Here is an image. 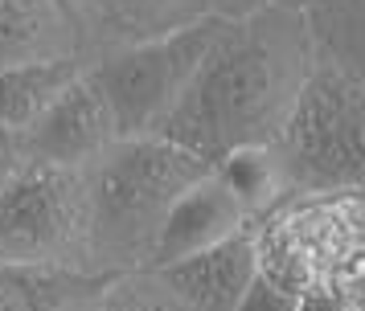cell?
Returning <instances> with one entry per match:
<instances>
[{
    "instance_id": "14",
    "label": "cell",
    "mask_w": 365,
    "mask_h": 311,
    "mask_svg": "<svg viewBox=\"0 0 365 311\" xmlns=\"http://www.w3.org/2000/svg\"><path fill=\"white\" fill-rule=\"evenodd\" d=\"M99 311H189L173 295H156L148 287H115L99 303Z\"/></svg>"
},
{
    "instance_id": "8",
    "label": "cell",
    "mask_w": 365,
    "mask_h": 311,
    "mask_svg": "<svg viewBox=\"0 0 365 311\" xmlns=\"http://www.w3.org/2000/svg\"><path fill=\"white\" fill-rule=\"evenodd\" d=\"M242 221H247V213L238 209V201L205 172L165 213V221H160V229L148 246V262L156 270H165V266L189 258L197 250H210V246L242 233Z\"/></svg>"
},
{
    "instance_id": "2",
    "label": "cell",
    "mask_w": 365,
    "mask_h": 311,
    "mask_svg": "<svg viewBox=\"0 0 365 311\" xmlns=\"http://www.w3.org/2000/svg\"><path fill=\"white\" fill-rule=\"evenodd\" d=\"M205 172H210L205 160L160 135L115 139L99 156V172L86 184V213L99 246L119 254L144 246L148 254L173 201L185 189H193Z\"/></svg>"
},
{
    "instance_id": "18",
    "label": "cell",
    "mask_w": 365,
    "mask_h": 311,
    "mask_svg": "<svg viewBox=\"0 0 365 311\" xmlns=\"http://www.w3.org/2000/svg\"><path fill=\"white\" fill-rule=\"evenodd\" d=\"M296 311H357L353 299H324V295H299Z\"/></svg>"
},
{
    "instance_id": "1",
    "label": "cell",
    "mask_w": 365,
    "mask_h": 311,
    "mask_svg": "<svg viewBox=\"0 0 365 311\" xmlns=\"http://www.w3.org/2000/svg\"><path fill=\"white\" fill-rule=\"evenodd\" d=\"M308 78V29L287 9L226 21L156 135L214 164L234 147L271 144Z\"/></svg>"
},
{
    "instance_id": "5",
    "label": "cell",
    "mask_w": 365,
    "mask_h": 311,
    "mask_svg": "<svg viewBox=\"0 0 365 311\" xmlns=\"http://www.w3.org/2000/svg\"><path fill=\"white\" fill-rule=\"evenodd\" d=\"M86 226V184L74 168L29 160L0 189V262L58 266Z\"/></svg>"
},
{
    "instance_id": "11",
    "label": "cell",
    "mask_w": 365,
    "mask_h": 311,
    "mask_svg": "<svg viewBox=\"0 0 365 311\" xmlns=\"http://www.w3.org/2000/svg\"><path fill=\"white\" fill-rule=\"evenodd\" d=\"M111 275H78L66 266H13L0 262V311H62L83 291L107 287Z\"/></svg>"
},
{
    "instance_id": "16",
    "label": "cell",
    "mask_w": 365,
    "mask_h": 311,
    "mask_svg": "<svg viewBox=\"0 0 365 311\" xmlns=\"http://www.w3.org/2000/svg\"><path fill=\"white\" fill-rule=\"evenodd\" d=\"M25 164H29V144H25V135L0 127V189L17 176Z\"/></svg>"
},
{
    "instance_id": "3",
    "label": "cell",
    "mask_w": 365,
    "mask_h": 311,
    "mask_svg": "<svg viewBox=\"0 0 365 311\" xmlns=\"http://www.w3.org/2000/svg\"><path fill=\"white\" fill-rule=\"evenodd\" d=\"M283 172L320 193H357L365 172V86L361 70L320 62L308 70L279 127Z\"/></svg>"
},
{
    "instance_id": "6",
    "label": "cell",
    "mask_w": 365,
    "mask_h": 311,
    "mask_svg": "<svg viewBox=\"0 0 365 311\" xmlns=\"http://www.w3.org/2000/svg\"><path fill=\"white\" fill-rule=\"evenodd\" d=\"M115 119L103 102L99 86L91 74H78L62 95L41 111L34 127L25 131L29 144V160L58 164V168H83L86 160H99L107 147L115 144Z\"/></svg>"
},
{
    "instance_id": "9",
    "label": "cell",
    "mask_w": 365,
    "mask_h": 311,
    "mask_svg": "<svg viewBox=\"0 0 365 311\" xmlns=\"http://www.w3.org/2000/svg\"><path fill=\"white\" fill-rule=\"evenodd\" d=\"M74 29L50 0H0V70L74 53Z\"/></svg>"
},
{
    "instance_id": "15",
    "label": "cell",
    "mask_w": 365,
    "mask_h": 311,
    "mask_svg": "<svg viewBox=\"0 0 365 311\" xmlns=\"http://www.w3.org/2000/svg\"><path fill=\"white\" fill-rule=\"evenodd\" d=\"M296 303H299L296 291H287L283 283L259 275L255 278V287L242 295V303H238L234 311H296Z\"/></svg>"
},
{
    "instance_id": "13",
    "label": "cell",
    "mask_w": 365,
    "mask_h": 311,
    "mask_svg": "<svg viewBox=\"0 0 365 311\" xmlns=\"http://www.w3.org/2000/svg\"><path fill=\"white\" fill-rule=\"evenodd\" d=\"M210 176L226 189V193L238 201V209L259 213L267 209L275 193H279V180H283V164L275 160L271 144H247V147H234L226 156H217L210 164Z\"/></svg>"
},
{
    "instance_id": "4",
    "label": "cell",
    "mask_w": 365,
    "mask_h": 311,
    "mask_svg": "<svg viewBox=\"0 0 365 311\" xmlns=\"http://www.w3.org/2000/svg\"><path fill=\"white\" fill-rule=\"evenodd\" d=\"M222 25H226V16L201 13L197 21H189L181 29H168L160 37L123 46L86 70L91 82L99 86L111 119H115L119 139L156 135L160 119L177 107L189 78L197 74L201 58L217 41Z\"/></svg>"
},
{
    "instance_id": "7",
    "label": "cell",
    "mask_w": 365,
    "mask_h": 311,
    "mask_svg": "<svg viewBox=\"0 0 365 311\" xmlns=\"http://www.w3.org/2000/svg\"><path fill=\"white\" fill-rule=\"evenodd\" d=\"M259 275H263V258H259L255 238L234 233L210 250H197V254L165 266L160 283L189 311H234Z\"/></svg>"
},
{
    "instance_id": "17",
    "label": "cell",
    "mask_w": 365,
    "mask_h": 311,
    "mask_svg": "<svg viewBox=\"0 0 365 311\" xmlns=\"http://www.w3.org/2000/svg\"><path fill=\"white\" fill-rule=\"evenodd\" d=\"M50 4H53V13L74 29V37L86 29V4H83V0H50Z\"/></svg>"
},
{
    "instance_id": "12",
    "label": "cell",
    "mask_w": 365,
    "mask_h": 311,
    "mask_svg": "<svg viewBox=\"0 0 365 311\" xmlns=\"http://www.w3.org/2000/svg\"><path fill=\"white\" fill-rule=\"evenodd\" d=\"M86 4V25L91 16L107 25L115 37L128 41H148L168 29H181L201 16V0H83Z\"/></svg>"
},
{
    "instance_id": "10",
    "label": "cell",
    "mask_w": 365,
    "mask_h": 311,
    "mask_svg": "<svg viewBox=\"0 0 365 311\" xmlns=\"http://www.w3.org/2000/svg\"><path fill=\"white\" fill-rule=\"evenodd\" d=\"M78 74H83V65H78L74 53L70 58H50V62H29V65L0 70V127L25 135L41 119V111Z\"/></svg>"
}]
</instances>
